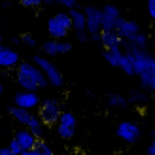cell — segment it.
I'll return each instance as SVG.
<instances>
[{"mask_svg": "<svg viewBox=\"0 0 155 155\" xmlns=\"http://www.w3.org/2000/svg\"><path fill=\"white\" fill-rule=\"evenodd\" d=\"M76 38H78V42H87L89 40V34L85 32V30H81V32H76Z\"/></svg>", "mask_w": 155, "mask_h": 155, "instance_id": "28", "label": "cell"}, {"mask_svg": "<svg viewBox=\"0 0 155 155\" xmlns=\"http://www.w3.org/2000/svg\"><path fill=\"white\" fill-rule=\"evenodd\" d=\"M61 114H63V108H61L59 100H55V98H45V100H42L40 106H38V112H36V115L40 117V121H42L44 127L55 125L57 119L61 117Z\"/></svg>", "mask_w": 155, "mask_h": 155, "instance_id": "5", "label": "cell"}, {"mask_svg": "<svg viewBox=\"0 0 155 155\" xmlns=\"http://www.w3.org/2000/svg\"><path fill=\"white\" fill-rule=\"evenodd\" d=\"M72 49V44L66 42V40H45L42 44V51L45 53V57H57V55H63V53H68Z\"/></svg>", "mask_w": 155, "mask_h": 155, "instance_id": "13", "label": "cell"}, {"mask_svg": "<svg viewBox=\"0 0 155 155\" xmlns=\"http://www.w3.org/2000/svg\"><path fill=\"white\" fill-rule=\"evenodd\" d=\"M129 102H133V104H146V102H148V93H144V91H133V93H130V97H129Z\"/></svg>", "mask_w": 155, "mask_h": 155, "instance_id": "20", "label": "cell"}, {"mask_svg": "<svg viewBox=\"0 0 155 155\" xmlns=\"http://www.w3.org/2000/svg\"><path fill=\"white\" fill-rule=\"evenodd\" d=\"M40 97L36 95L32 91H19L13 95V106L17 108H23V110H30L34 112V108L38 110V106H40Z\"/></svg>", "mask_w": 155, "mask_h": 155, "instance_id": "11", "label": "cell"}, {"mask_svg": "<svg viewBox=\"0 0 155 155\" xmlns=\"http://www.w3.org/2000/svg\"><path fill=\"white\" fill-rule=\"evenodd\" d=\"M19 155H38V151L36 150H28V151H21Z\"/></svg>", "mask_w": 155, "mask_h": 155, "instance_id": "30", "label": "cell"}, {"mask_svg": "<svg viewBox=\"0 0 155 155\" xmlns=\"http://www.w3.org/2000/svg\"><path fill=\"white\" fill-rule=\"evenodd\" d=\"M104 59L110 66H115V68H121L125 74L129 76H134V70H133V64H130L129 57L123 53V49H108L104 51Z\"/></svg>", "mask_w": 155, "mask_h": 155, "instance_id": "10", "label": "cell"}, {"mask_svg": "<svg viewBox=\"0 0 155 155\" xmlns=\"http://www.w3.org/2000/svg\"><path fill=\"white\" fill-rule=\"evenodd\" d=\"M115 32L121 36V40H125L129 44L136 34L142 32V28H140V25H138L136 21H133V19H123L121 17L117 21V25H115Z\"/></svg>", "mask_w": 155, "mask_h": 155, "instance_id": "12", "label": "cell"}, {"mask_svg": "<svg viewBox=\"0 0 155 155\" xmlns=\"http://www.w3.org/2000/svg\"><path fill=\"white\" fill-rule=\"evenodd\" d=\"M129 45H134V48H138V49H146V45H148V36H146L144 32L136 34L133 40L129 42Z\"/></svg>", "mask_w": 155, "mask_h": 155, "instance_id": "21", "label": "cell"}, {"mask_svg": "<svg viewBox=\"0 0 155 155\" xmlns=\"http://www.w3.org/2000/svg\"><path fill=\"white\" fill-rule=\"evenodd\" d=\"M72 30V23L68 17V12H59L51 15L48 21V34L51 40H64Z\"/></svg>", "mask_w": 155, "mask_h": 155, "instance_id": "4", "label": "cell"}, {"mask_svg": "<svg viewBox=\"0 0 155 155\" xmlns=\"http://www.w3.org/2000/svg\"><path fill=\"white\" fill-rule=\"evenodd\" d=\"M19 42H21V44H25V45H28V48H36V38L30 34V32L21 34V36H19Z\"/></svg>", "mask_w": 155, "mask_h": 155, "instance_id": "24", "label": "cell"}, {"mask_svg": "<svg viewBox=\"0 0 155 155\" xmlns=\"http://www.w3.org/2000/svg\"><path fill=\"white\" fill-rule=\"evenodd\" d=\"M23 8H28V10H40L44 6V0H21Z\"/></svg>", "mask_w": 155, "mask_h": 155, "instance_id": "23", "label": "cell"}, {"mask_svg": "<svg viewBox=\"0 0 155 155\" xmlns=\"http://www.w3.org/2000/svg\"><path fill=\"white\" fill-rule=\"evenodd\" d=\"M8 114H10V117H12L13 121H17L19 125H23V129H28L30 133L36 134V136L42 140L45 127L42 125L40 117H38L34 112H30V110H23V108H17V106H12L10 110H8Z\"/></svg>", "mask_w": 155, "mask_h": 155, "instance_id": "3", "label": "cell"}, {"mask_svg": "<svg viewBox=\"0 0 155 155\" xmlns=\"http://www.w3.org/2000/svg\"><path fill=\"white\" fill-rule=\"evenodd\" d=\"M0 130H2V121H0Z\"/></svg>", "mask_w": 155, "mask_h": 155, "instance_id": "33", "label": "cell"}, {"mask_svg": "<svg viewBox=\"0 0 155 155\" xmlns=\"http://www.w3.org/2000/svg\"><path fill=\"white\" fill-rule=\"evenodd\" d=\"M146 155H155V140L148 146V150H146Z\"/></svg>", "mask_w": 155, "mask_h": 155, "instance_id": "29", "label": "cell"}, {"mask_svg": "<svg viewBox=\"0 0 155 155\" xmlns=\"http://www.w3.org/2000/svg\"><path fill=\"white\" fill-rule=\"evenodd\" d=\"M51 2H55V4L63 6V8H68V12H70V10H74V8H78L76 0H51Z\"/></svg>", "mask_w": 155, "mask_h": 155, "instance_id": "25", "label": "cell"}, {"mask_svg": "<svg viewBox=\"0 0 155 155\" xmlns=\"http://www.w3.org/2000/svg\"><path fill=\"white\" fill-rule=\"evenodd\" d=\"M15 70H17L15 80H17V85L21 87V91H32V93H36L38 89H42V87L48 85L45 76L42 74V70L34 63H19Z\"/></svg>", "mask_w": 155, "mask_h": 155, "instance_id": "2", "label": "cell"}, {"mask_svg": "<svg viewBox=\"0 0 155 155\" xmlns=\"http://www.w3.org/2000/svg\"><path fill=\"white\" fill-rule=\"evenodd\" d=\"M98 42L104 48V51H108V49H121V45H123L121 36L115 32V30H110V32H100Z\"/></svg>", "mask_w": 155, "mask_h": 155, "instance_id": "17", "label": "cell"}, {"mask_svg": "<svg viewBox=\"0 0 155 155\" xmlns=\"http://www.w3.org/2000/svg\"><path fill=\"white\" fill-rule=\"evenodd\" d=\"M83 15H85V32L89 34L91 40L98 42L100 30H102V10H98L95 6H85Z\"/></svg>", "mask_w": 155, "mask_h": 155, "instance_id": "6", "label": "cell"}, {"mask_svg": "<svg viewBox=\"0 0 155 155\" xmlns=\"http://www.w3.org/2000/svg\"><path fill=\"white\" fill-rule=\"evenodd\" d=\"M121 19L119 10L114 4H106L102 8V30L100 32H110V30H115V25Z\"/></svg>", "mask_w": 155, "mask_h": 155, "instance_id": "14", "label": "cell"}, {"mask_svg": "<svg viewBox=\"0 0 155 155\" xmlns=\"http://www.w3.org/2000/svg\"><path fill=\"white\" fill-rule=\"evenodd\" d=\"M6 148H8V150H10V151H12L13 155H19V153L23 151V150H21V146L17 144V140H13V138H12V140H10V144H8V146H6Z\"/></svg>", "mask_w": 155, "mask_h": 155, "instance_id": "26", "label": "cell"}, {"mask_svg": "<svg viewBox=\"0 0 155 155\" xmlns=\"http://www.w3.org/2000/svg\"><path fill=\"white\" fill-rule=\"evenodd\" d=\"M76 127H78V117L72 112H63L61 117L55 123V133L59 138H63L64 142L72 140L74 134H76Z\"/></svg>", "mask_w": 155, "mask_h": 155, "instance_id": "8", "label": "cell"}, {"mask_svg": "<svg viewBox=\"0 0 155 155\" xmlns=\"http://www.w3.org/2000/svg\"><path fill=\"white\" fill-rule=\"evenodd\" d=\"M19 63H21V59H19L17 51L12 49V48H2L0 45V68H6V70L17 68Z\"/></svg>", "mask_w": 155, "mask_h": 155, "instance_id": "16", "label": "cell"}, {"mask_svg": "<svg viewBox=\"0 0 155 155\" xmlns=\"http://www.w3.org/2000/svg\"><path fill=\"white\" fill-rule=\"evenodd\" d=\"M0 155H13V153L8 150V148H0Z\"/></svg>", "mask_w": 155, "mask_h": 155, "instance_id": "31", "label": "cell"}, {"mask_svg": "<svg viewBox=\"0 0 155 155\" xmlns=\"http://www.w3.org/2000/svg\"><path fill=\"white\" fill-rule=\"evenodd\" d=\"M148 13H150V17L155 21V0H148Z\"/></svg>", "mask_w": 155, "mask_h": 155, "instance_id": "27", "label": "cell"}, {"mask_svg": "<svg viewBox=\"0 0 155 155\" xmlns=\"http://www.w3.org/2000/svg\"><path fill=\"white\" fill-rule=\"evenodd\" d=\"M140 134H142V130L138 127V123H134V121H121V123H117V127H115V136L125 144L138 142Z\"/></svg>", "mask_w": 155, "mask_h": 155, "instance_id": "9", "label": "cell"}, {"mask_svg": "<svg viewBox=\"0 0 155 155\" xmlns=\"http://www.w3.org/2000/svg\"><path fill=\"white\" fill-rule=\"evenodd\" d=\"M153 136H155V130H153Z\"/></svg>", "mask_w": 155, "mask_h": 155, "instance_id": "35", "label": "cell"}, {"mask_svg": "<svg viewBox=\"0 0 155 155\" xmlns=\"http://www.w3.org/2000/svg\"><path fill=\"white\" fill-rule=\"evenodd\" d=\"M4 91V83H2V80H0V93Z\"/></svg>", "mask_w": 155, "mask_h": 155, "instance_id": "32", "label": "cell"}, {"mask_svg": "<svg viewBox=\"0 0 155 155\" xmlns=\"http://www.w3.org/2000/svg\"><path fill=\"white\" fill-rule=\"evenodd\" d=\"M125 55L133 64L134 76H138L142 87L148 91H155V57H151L146 49H138L127 44Z\"/></svg>", "mask_w": 155, "mask_h": 155, "instance_id": "1", "label": "cell"}, {"mask_svg": "<svg viewBox=\"0 0 155 155\" xmlns=\"http://www.w3.org/2000/svg\"><path fill=\"white\" fill-rule=\"evenodd\" d=\"M32 63L42 70V74L45 76V80H48L49 85H53V87H63V83H64L63 81V74H61V70L45 55H36L32 59Z\"/></svg>", "mask_w": 155, "mask_h": 155, "instance_id": "7", "label": "cell"}, {"mask_svg": "<svg viewBox=\"0 0 155 155\" xmlns=\"http://www.w3.org/2000/svg\"><path fill=\"white\" fill-rule=\"evenodd\" d=\"M127 102H129V100L125 97H121V95H115V93L108 95V106H110V108H121V106H125Z\"/></svg>", "mask_w": 155, "mask_h": 155, "instance_id": "19", "label": "cell"}, {"mask_svg": "<svg viewBox=\"0 0 155 155\" xmlns=\"http://www.w3.org/2000/svg\"><path fill=\"white\" fill-rule=\"evenodd\" d=\"M13 140H17V144L21 146L23 151H28V150H34L38 142H40V138L36 134H32L28 129H19L17 133L13 134Z\"/></svg>", "mask_w": 155, "mask_h": 155, "instance_id": "15", "label": "cell"}, {"mask_svg": "<svg viewBox=\"0 0 155 155\" xmlns=\"http://www.w3.org/2000/svg\"><path fill=\"white\" fill-rule=\"evenodd\" d=\"M68 17H70V23H72V30H76V32L85 30V15H83V10L74 8V10L68 12Z\"/></svg>", "mask_w": 155, "mask_h": 155, "instance_id": "18", "label": "cell"}, {"mask_svg": "<svg viewBox=\"0 0 155 155\" xmlns=\"http://www.w3.org/2000/svg\"><path fill=\"white\" fill-rule=\"evenodd\" d=\"M34 150L38 151V155H55V153H53V150H51V146L48 142H44V140L38 142V146H36Z\"/></svg>", "mask_w": 155, "mask_h": 155, "instance_id": "22", "label": "cell"}, {"mask_svg": "<svg viewBox=\"0 0 155 155\" xmlns=\"http://www.w3.org/2000/svg\"><path fill=\"white\" fill-rule=\"evenodd\" d=\"M0 42H2V34H0Z\"/></svg>", "mask_w": 155, "mask_h": 155, "instance_id": "34", "label": "cell"}]
</instances>
